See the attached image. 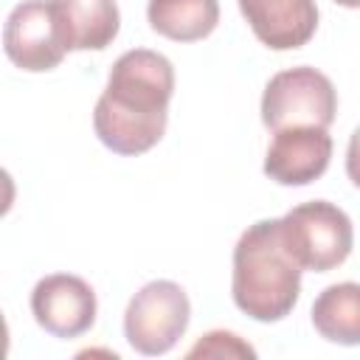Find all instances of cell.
<instances>
[{
    "label": "cell",
    "mask_w": 360,
    "mask_h": 360,
    "mask_svg": "<svg viewBox=\"0 0 360 360\" xmlns=\"http://www.w3.org/2000/svg\"><path fill=\"white\" fill-rule=\"evenodd\" d=\"M332 158V138L323 127L276 129L264 155V174L278 186H307L318 180Z\"/></svg>",
    "instance_id": "8"
},
{
    "label": "cell",
    "mask_w": 360,
    "mask_h": 360,
    "mask_svg": "<svg viewBox=\"0 0 360 360\" xmlns=\"http://www.w3.org/2000/svg\"><path fill=\"white\" fill-rule=\"evenodd\" d=\"M188 357H256V352L239 335L225 332V329H214V332H205L188 349Z\"/></svg>",
    "instance_id": "13"
},
{
    "label": "cell",
    "mask_w": 360,
    "mask_h": 360,
    "mask_svg": "<svg viewBox=\"0 0 360 360\" xmlns=\"http://www.w3.org/2000/svg\"><path fill=\"white\" fill-rule=\"evenodd\" d=\"M65 51H104L121 28L115 0H51Z\"/></svg>",
    "instance_id": "10"
},
{
    "label": "cell",
    "mask_w": 360,
    "mask_h": 360,
    "mask_svg": "<svg viewBox=\"0 0 360 360\" xmlns=\"http://www.w3.org/2000/svg\"><path fill=\"white\" fill-rule=\"evenodd\" d=\"M146 20L155 34L174 42L205 39L219 22L217 0H149Z\"/></svg>",
    "instance_id": "11"
},
{
    "label": "cell",
    "mask_w": 360,
    "mask_h": 360,
    "mask_svg": "<svg viewBox=\"0 0 360 360\" xmlns=\"http://www.w3.org/2000/svg\"><path fill=\"white\" fill-rule=\"evenodd\" d=\"M256 39L273 51H295L315 37V0H236Z\"/></svg>",
    "instance_id": "9"
},
{
    "label": "cell",
    "mask_w": 360,
    "mask_h": 360,
    "mask_svg": "<svg viewBox=\"0 0 360 360\" xmlns=\"http://www.w3.org/2000/svg\"><path fill=\"white\" fill-rule=\"evenodd\" d=\"M338 6H346V8H360V0H335Z\"/></svg>",
    "instance_id": "15"
},
{
    "label": "cell",
    "mask_w": 360,
    "mask_h": 360,
    "mask_svg": "<svg viewBox=\"0 0 360 360\" xmlns=\"http://www.w3.org/2000/svg\"><path fill=\"white\" fill-rule=\"evenodd\" d=\"M301 273V264L292 259L281 239V222L259 219L248 225L233 248V304L253 321H281L298 301Z\"/></svg>",
    "instance_id": "2"
},
{
    "label": "cell",
    "mask_w": 360,
    "mask_h": 360,
    "mask_svg": "<svg viewBox=\"0 0 360 360\" xmlns=\"http://www.w3.org/2000/svg\"><path fill=\"white\" fill-rule=\"evenodd\" d=\"M93 287L70 273H53L37 281L31 290L34 321L53 338H79L96 323Z\"/></svg>",
    "instance_id": "7"
},
{
    "label": "cell",
    "mask_w": 360,
    "mask_h": 360,
    "mask_svg": "<svg viewBox=\"0 0 360 360\" xmlns=\"http://www.w3.org/2000/svg\"><path fill=\"white\" fill-rule=\"evenodd\" d=\"M338 112V93L326 73L298 65L278 70L262 93V124L267 129L329 127Z\"/></svg>",
    "instance_id": "4"
},
{
    "label": "cell",
    "mask_w": 360,
    "mask_h": 360,
    "mask_svg": "<svg viewBox=\"0 0 360 360\" xmlns=\"http://www.w3.org/2000/svg\"><path fill=\"white\" fill-rule=\"evenodd\" d=\"M346 174L352 180V186L360 188V127L352 132L349 138V149H346Z\"/></svg>",
    "instance_id": "14"
},
{
    "label": "cell",
    "mask_w": 360,
    "mask_h": 360,
    "mask_svg": "<svg viewBox=\"0 0 360 360\" xmlns=\"http://www.w3.org/2000/svg\"><path fill=\"white\" fill-rule=\"evenodd\" d=\"M172 93L174 68L163 53L149 48L121 53L93 110L98 141L115 155L149 152L166 132Z\"/></svg>",
    "instance_id": "1"
},
{
    "label": "cell",
    "mask_w": 360,
    "mask_h": 360,
    "mask_svg": "<svg viewBox=\"0 0 360 360\" xmlns=\"http://www.w3.org/2000/svg\"><path fill=\"white\" fill-rule=\"evenodd\" d=\"M6 56L28 73L53 70L65 59V45L53 20L51 0H22L11 8L3 28Z\"/></svg>",
    "instance_id": "6"
},
{
    "label": "cell",
    "mask_w": 360,
    "mask_h": 360,
    "mask_svg": "<svg viewBox=\"0 0 360 360\" xmlns=\"http://www.w3.org/2000/svg\"><path fill=\"white\" fill-rule=\"evenodd\" d=\"M191 321V304L180 284L158 278L143 284L127 304L124 335L127 343L146 357L166 354L186 335Z\"/></svg>",
    "instance_id": "5"
},
{
    "label": "cell",
    "mask_w": 360,
    "mask_h": 360,
    "mask_svg": "<svg viewBox=\"0 0 360 360\" xmlns=\"http://www.w3.org/2000/svg\"><path fill=\"white\" fill-rule=\"evenodd\" d=\"M281 239L301 270L329 273L340 267L354 245V228L343 208L326 200H309L290 208L281 219Z\"/></svg>",
    "instance_id": "3"
},
{
    "label": "cell",
    "mask_w": 360,
    "mask_h": 360,
    "mask_svg": "<svg viewBox=\"0 0 360 360\" xmlns=\"http://www.w3.org/2000/svg\"><path fill=\"white\" fill-rule=\"evenodd\" d=\"M315 332L340 346H360V284L340 281L321 290L312 304Z\"/></svg>",
    "instance_id": "12"
}]
</instances>
